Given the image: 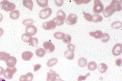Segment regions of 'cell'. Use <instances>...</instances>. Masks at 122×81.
<instances>
[{
	"mask_svg": "<svg viewBox=\"0 0 122 81\" xmlns=\"http://www.w3.org/2000/svg\"><path fill=\"white\" fill-rule=\"evenodd\" d=\"M37 31V28L33 25H29L27 26L25 28L26 33L31 36L36 34Z\"/></svg>",
	"mask_w": 122,
	"mask_h": 81,
	"instance_id": "cell-12",
	"label": "cell"
},
{
	"mask_svg": "<svg viewBox=\"0 0 122 81\" xmlns=\"http://www.w3.org/2000/svg\"><path fill=\"white\" fill-rule=\"evenodd\" d=\"M62 40L64 43L66 44H69L71 43V38L69 34H65Z\"/></svg>",
	"mask_w": 122,
	"mask_h": 81,
	"instance_id": "cell-32",
	"label": "cell"
},
{
	"mask_svg": "<svg viewBox=\"0 0 122 81\" xmlns=\"http://www.w3.org/2000/svg\"><path fill=\"white\" fill-rule=\"evenodd\" d=\"M65 34L62 32H57L54 33L53 36L56 39L61 40L62 39Z\"/></svg>",
	"mask_w": 122,
	"mask_h": 81,
	"instance_id": "cell-31",
	"label": "cell"
},
{
	"mask_svg": "<svg viewBox=\"0 0 122 81\" xmlns=\"http://www.w3.org/2000/svg\"><path fill=\"white\" fill-rule=\"evenodd\" d=\"M35 53L37 57H42L45 56L46 52L43 48H39L36 50Z\"/></svg>",
	"mask_w": 122,
	"mask_h": 81,
	"instance_id": "cell-20",
	"label": "cell"
},
{
	"mask_svg": "<svg viewBox=\"0 0 122 81\" xmlns=\"http://www.w3.org/2000/svg\"><path fill=\"white\" fill-rule=\"evenodd\" d=\"M17 71V69L15 67L10 68L7 67L4 71L3 73V76L5 78L8 80H11L13 78L14 74Z\"/></svg>",
	"mask_w": 122,
	"mask_h": 81,
	"instance_id": "cell-3",
	"label": "cell"
},
{
	"mask_svg": "<svg viewBox=\"0 0 122 81\" xmlns=\"http://www.w3.org/2000/svg\"><path fill=\"white\" fill-rule=\"evenodd\" d=\"M62 79L60 78V76L56 71L50 69L47 73V81H61Z\"/></svg>",
	"mask_w": 122,
	"mask_h": 81,
	"instance_id": "cell-4",
	"label": "cell"
},
{
	"mask_svg": "<svg viewBox=\"0 0 122 81\" xmlns=\"http://www.w3.org/2000/svg\"><path fill=\"white\" fill-rule=\"evenodd\" d=\"M20 16V11L16 10L11 11L10 13V17L13 20L17 19Z\"/></svg>",
	"mask_w": 122,
	"mask_h": 81,
	"instance_id": "cell-21",
	"label": "cell"
},
{
	"mask_svg": "<svg viewBox=\"0 0 122 81\" xmlns=\"http://www.w3.org/2000/svg\"><path fill=\"white\" fill-rule=\"evenodd\" d=\"M23 24L25 26H29L32 25L34 23L33 20L30 19H27L23 21L22 22Z\"/></svg>",
	"mask_w": 122,
	"mask_h": 81,
	"instance_id": "cell-36",
	"label": "cell"
},
{
	"mask_svg": "<svg viewBox=\"0 0 122 81\" xmlns=\"http://www.w3.org/2000/svg\"><path fill=\"white\" fill-rule=\"evenodd\" d=\"M64 56L68 59L72 60L74 58L75 55L73 52L69 49L65 52Z\"/></svg>",
	"mask_w": 122,
	"mask_h": 81,
	"instance_id": "cell-22",
	"label": "cell"
},
{
	"mask_svg": "<svg viewBox=\"0 0 122 81\" xmlns=\"http://www.w3.org/2000/svg\"><path fill=\"white\" fill-rule=\"evenodd\" d=\"M78 17L76 14H71L68 16L66 20V22L67 24L72 25L76 24Z\"/></svg>",
	"mask_w": 122,
	"mask_h": 81,
	"instance_id": "cell-8",
	"label": "cell"
},
{
	"mask_svg": "<svg viewBox=\"0 0 122 81\" xmlns=\"http://www.w3.org/2000/svg\"><path fill=\"white\" fill-rule=\"evenodd\" d=\"M36 1L39 6L42 8L46 7L48 6V0H37Z\"/></svg>",
	"mask_w": 122,
	"mask_h": 81,
	"instance_id": "cell-29",
	"label": "cell"
},
{
	"mask_svg": "<svg viewBox=\"0 0 122 81\" xmlns=\"http://www.w3.org/2000/svg\"><path fill=\"white\" fill-rule=\"evenodd\" d=\"M0 81H6V80L3 78H2L0 77Z\"/></svg>",
	"mask_w": 122,
	"mask_h": 81,
	"instance_id": "cell-46",
	"label": "cell"
},
{
	"mask_svg": "<svg viewBox=\"0 0 122 81\" xmlns=\"http://www.w3.org/2000/svg\"><path fill=\"white\" fill-rule=\"evenodd\" d=\"M0 7L5 11H12L15 9L16 6L14 3L5 0L0 2Z\"/></svg>",
	"mask_w": 122,
	"mask_h": 81,
	"instance_id": "cell-2",
	"label": "cell"
},
{
	"mask_svg": "<svg viewBox=\"0 0 122 81\" xmlns=\"http://www.w3.org/2000/svg\"><path fill=\"white\" fill-rule=\"evenodd\" d=\"M92 21L94 23H97L102 22L103 20V18L102 16L99 14H94L92 15Z\"/></svg>",
	"mask_w": 122,
	"mask_h": 81,
	"instance_id": "cell-24",
	"label": "cell"
},
{
	"mask_svg": "<svg viewBox=\"0 0 122 81\" xmlns=\"http://www.w3.org/2000/svg\"><path fill=\"white\" fill-rule=\"evenodd\" d=\"M89 35L95 38L96 39H98L101 38L102 37L103 34V32L100 30H97L95 32H89Z\"/></svg>",
	"mask_w": 122,
	"mask_h": 81,
	"instance_id": "cell-17",
	"label": "cell"
},
{
	"mask_svg": "<svg viewBox=\"0 0 122 81\" xmlns=\"http://www.w3.org/2000/svg\"><path fill=\"white\" fill-rule=\"evenodd\" d=\"M78 66L82 68L86 67L88 64V62L86 59L84 57L80 58L78 61Z\"/></svg>",
	"mask_w": 122,
	"mask_h": 81,
	"instance_id": "cell-23",
	"label": "cell"
},
{
	"mask_svg": "<svg viewBox=\"0 0 122 81\" xmlns=\"http://www.w3.org/2000/svg\"><path fill=\"white\" fill-rule=\"evenodd\" d=\"M3 19V16L2 14L0 13V22H1Z\"/></svg>",
	"mask_w": 122,
	"mask_h": 81,
	"instance_id": "cell-45",
	"label": "cell"
},
{
	"mask_svg": "<svg viewBox=\"0 0 122 81\" xmlns=\"http://www.w3.org/2000/svg\"><path fill=\"white\" fill-rule=\"evenodd\" d=\"M10 56L9 53L4 52H0V61H5L8 57Z\"/></svg>",
	"mask_w": 122,
	"mask_h": 81,
	"instance_id": "cell-30",
	"label": "cell"
},
{
	"mask_svg": "<svg viewBox=\"0 0 122 81\" xmlns=\"http://www.w3.org/2000/svg\"><path fill=\"white\" fill-rule=\"evenodd\" d=\"M21 38L23 41L27 43H30L32 38V37L26 33L22 35Z\"/></svg>",
	"mask_w": 122,
	"mask_h": 81,
	"instance_id": "cell-26",
	"label": "cell"
},
{
	"mask_svg": "<svg viewBox=\"0 0 122 81\" xmlns=\"http://www.w3.org/2000/svg\"><path fill=\"white\" fill-rule=\"evenodd\" d=\"M108 67L106 64L101 63L98 66V69L101 73H104L107 71Z\"/></svg>",
	"mask_w": 122,
	"mask_h": 81,
	"instance_id": "cell-19",
	"label": "cell"
},
{
	"mask_svg": "<svg viewBox=\"0 0 122 81\" xmlns=\"http://www.w3.org/2000/svg\"><path fill=\"white\" fill-rule=\"evenodd\" d=\"M34 78L33 75L31 72H28L25 75L21 76L20 77V81H32Z\"/></svg>",
	"mask_w": 122,
	"mask_h": 81,
	"instance_id": "cell-14",
	"label": "cell"
},
{
	"mask_svg": "<svg viewBox=\"0 0 122 81\" xmlns=\"http://www.w3.org/2000/svg\"><path fill=\"white\" fill-rule=\"evenodd\" d=\"M4 33V30L2 28H0V37L1 36L3 35Z\"/></svg>",
	"mask_w": 122,
	"mask_h": 81,
	"instance_id": "cell-44",
	"label": "cell"
},
{
	"mask_svg": "<svg viewBox=\"0 0 122 81\" xmlns=\"http://www.w3.org/2000/svg\"><path fill=\"white\" fill-rule=\"evenodd\" d=\"M74 1L75 2V3L78 5H80L82 4H86L89 3L91 1L90 0H82Z\"/></svg>",
	"mask_w": 122,
	"mask_h": 81,
	"instance_id": "cell-38",
	"label": "cell"
},
{
	"mask_svg": "<svg viewBox=\"0 0 122 81\" xmlns=\"http://www.w3.org/2000/svg\"><path fill=\"white\" fill-rule=\"evenodd\" d=\"M104 10V7L102 3L100 0H95L93 11L94 13L100 14Z\"/></svg>",
	"mask_w": 122,
	"mask_h": 81,
	"instance_id": "cell-5",
	"label": "cell"
},
{
	"mask_svg": "<svg viewBox=\"0 0 122 81\" xmlns=\"http://www.w3.org/2000/svg\"><path fill=\"white\" fill-rule=\"evenodd\" d=\"M83 14L84 15V16L85 18L87 20L90 22L92 21V15H91L90 13H86L85 11H83Z\"/></svg>",
	"mask_w": 122,
	"mask_h": 81,
	"instance_id": "cell-35",
	"label": "cell"
},
{
	"mask_svg": "<svg viewBox=\"0 0 122 81\" xmlns=\"http://www.w3.org/2000/svg\"><path fill=\"white\" fill-rule=\"evenodd\" d=\"M111 26L112 29H119L122 27V22L116 21L112 23L111 24Z\"/></svg>",
	"mask_w": 122,
	"mask_h": 81,
	"instance_id": "cell-27",
	"label": "cell"
},
{
	"mask_svg": "<svg viewBox=\"0 0 122 81\" xmlns=\"http://www.w3.org/2000/svg\"><path fill=\"white\" fill-rule=\"evenodd\" d=\"M66 18V15L62 10H59L57 13L56 17L52 19L55 22L57 26H61L65 23V20Z\"/></svg>",
	"mask_w": 122,
	"mask_h": 81,
	"instance_id": "cell-1",
	"label": "cell"
},
{
	"mask_svg": "<svg viewBox=\"0 0 122 81\" xmlns=\"http://www.w3.org/2000/svg\"><path fill=\"white\" fill-rule=\"evenodd\" d=\"M56 26V23L53 20L46 22L43 24L42 27L46 30H49L55 29Z\"/></svg>",
	"mask_w": 122,
	"mask_h": 81,
	"instance_id": "cell-9",
	"label": "cell"
},
{
	"mask_svg": "<svg viewBox=\"0 0 122 81\" xmlns=\"http://www.w3.org/2000/svg\"><path fill=\"white\" fill-rule=\"evenodd\" d=\"M54 2L56 5L58 7H61L64 4V1L63 0H54Z\"/></svg>",
	"mask_w": 122,
	"mask_h": 81,
	"instance_id": "cell-39",
	"label": "cell"
},
{
	"mask_svg": "<svg viewBox=\"0 0 122 81\" xmlns=\"http://www.w3.org/2000/svg\"><path fill=\"white\" fill-rule=\"evenodd\" d=\"M38 43V40L37 38H32L30 43L32 47H37Z\"/></svg>",
	"mask_w": 122,
	"mask_h": 81,
	"instance_id": "cell-34",
	"label": "cell"
},
{
	"mask_svg": "<svg viewBox=\"0 0 122 81\" xmlns=\"http://www.w3.org/2000/svg\"><path fill=\"white\" fill-rule=\"evenodd\" d=\"M58 62V59L56 58H53L48 60L47 62V66L49 67H53Z\"/></svg>",
	"mask_w": 122,
	"mask_h": 81,
	"instance_id": "cell-25",
	"label": "cell"
},
{
	"mask_svg": "<svg viewBox=\"0 0 122 81\" xmlns=\"http://www.w3.org/2000/svg\"><path fill=\"white\" fill-rule=\"evenodd\" d=\"M43 46L46 52L48 53L53 52L55 49V46L51 42L46 41L44 42Z\"/></svg>",
	"mask_w": 122,
	"mask_h": 81,
	"instance_id": "cell-10",
	"label": "cell"
},
{
	"mask_svg": "<svg viewBox=\"0 0 122 81\" xmlns=\"http://www.w3.org/2000/svg\"><path fill=\"white\" fill-rule=\"evenodd\" d=\"M122 51V44L118 43L115 45L112 48V53L115 56H118L121 54Z\"/></svg>",
	"mask_w": 122,
	"mask_h": 81,
	"instance_id": "cell-13",
	"label": "cell"
},
{
	"mask_svg": "<svg viewBox=\"0 0 122 81\" xmlns=\"http://www.w3.org/2000/svg\"><path fill=\"white\" fill-rule=\"evenodd\" d=\"M90 75V73H88L85 76H83L82 75L80 76L77 79L78 81H85L87 77L89 76Z\"/></svg>",
	"mask_w": 122,
	"mask_h": 81,
	"instance_id": "cell-37",
	"label": "cell"
},
{
	"mask_svg": "<svg viewBox=\"0 0 122 81\" xmlns=\"http://www.w3.org/2000/svg\"><path fill=\"white\" fill-rule=\"evenodd\" d=\"M68 48L70 51L74 52L75 50V46L72 44H69L68 45Z\"/></svg>",
	"mask_w": 122,
	"mask_h": 81,
	"instance_id": "cell-40",
	"label": "cell"
},
{
	"mask_svg": "<svg viewBox=\"0 0 122 81\" xmlns=\"http://www.w3.org/2000/svg\"><path fill=\"white\" fill-rule=\"evenodd\" d=\"M33 54L31 52L27 51L24 52L22 53V58L25 61H30L33 57Z\"/></svg>",
	"mask_w": 122,
	"mask_h": 81,
	"instance_id": "cell-15",
	"label": "cell"
},
{
	"mask_svg": "<svg viewBox=\"0 0 122 81\" xmlns=\"http://www.w3.org/2000/svg\"><path fill=\"white\" fill-rule=\"evenodd\" d=\"M52 13V11L51 8L47 7L41 10L39 14V16L42 19H46L51 15Z\"/></svg>",
	"mask_w": 122,
	"mask_h": 81,
	"instance_id": "cell-6",
	"label": "cell"
},
{
	"mask_svg": "<svg viewBox=\"0 0 122 81\" xmlns=\"http://www.w3.org/2000/svg\"><path fill=\"white\" fill-rule=\"evenodd\" d=\"M110 4H112L115 7L116 11H119L122 10V1L113 0L112 1Z\"/></svg>",
	"mask_w": 122,
	"mask_h": 81,
	"instance_id": "cell-16",
	"label": "cell"
},
{
	"mask_svg": "<svg viewBox=\"0 0 122 81\" xmlns=\"http://www.w3.org/2000/svg\"><path fill=\"white\" fill-rule=\"evenodd\" d=\"M116 65L119 67H120L121 66L122 64V59H117L115 61Z\"/></svg>",
	"mask_w": 122,
	"mask_h": 81,
	"instance_id": "cell-42",
	"label": "cell"
},
{
	"mask_svg": "<svg viewBox=\"0 0 122 81\" xmlns=\"http://www.w3.org/2000/svg\"><path fill=\"white\" fill-rule=\"evenodd\" d=\"M41 64H37L34 66V70L35 72L38 71L41 69Z\"/></svg>",
	"mask_w": 122,
	"mask_h": 81,
	"instance_id": "cell-41",
	"label": "cell"
},
{
	"mask_svg": "<svg viewBox=\"0 0 122 81\" xmlns=\"http://www.w3.org/2000/svg\"><path fill=\"white\" fill-rule=\"evenodd\" d=\"M115 11H116V10L115 7L112 4H110L103 11V14L105 17L108 18L111 16Z\"/></svg>",
	"mask_w": 122,
	"mask_h": 81,
	"instance_id": "cell-7",
	"label": "cell"
},
{
	"mask_svg": "<svg viewBox=\"0 0 122 81\" xmlns=\"http://www.w3.org/2000/svg\"><path fill=\"white\" fill-rule=\"evenodd\" d=\"M4 69L3 67L0 66V76L2 75L4 73Z\"/></svg>",
	"mask_w": 122,
	"mask_h": 81,
	"instance_id": "cell-43",
	"label": "cell"
},
{
	"mask_svg": "<svg viewBox=\"0 0 122 81\" xmlns=\"http://www.w3.org/2000/svg\"><path fill=\"white\" fill-rule=\"evenodd\" d=\"M65 81L61 80V81Z\"/></svg>",
	"mask_w": 122,
	"mask_h": 81,
	"instance_id": "cell-47",
	"label": "cell"
},
{
	"mask_svg": "<svg viewBox=\"0 0 122 81\" xmlns=\"http://www.w3.org/2000/svg\"><path fill=\"white\" fill-rule=\"evenodd\" d=\"M110 39V36L107 33H105L103 34L102 37L101 38V41L103 43H107Z\"/></svg>",
	"mask_w": 122,
	"mask_h": 81,
	"instance_id": "cell-33",
	"label": "cell"
},
{
	"mask_svg": "<svg viewBox=\"0 0 122 81\" xmlns=\"http://www.w3.org/2000/svg\"><path fill=\"white\" fill-rule=\"evenodd\" d=\"M87 67L89 70L90 71H93L97 69V65L95 62L92 61L89 63Z\"/></svg>",
	"mask_w": 122,
	"mask_h": 81,
	"instance_id": "cell-28",
	"label": "cell"
},
{
	"mask_svg": "<svg viewBox=\"0 0 122 81\" xmlns=\"http://www.w3.org/2000/svg\"><path fill=\"white\" fill-rule=\"evenodd\" d=\"M5 62L8 67L10 68H13L15 66L17 60L15 57L13 56H9Z\"/></svg>",
	"mask_w": 122,
	"mask_h": 81,
	"instance_id": "cell-11",
	"label": "cell"
},
{
	"mask_svg": "<svg viewBox=\"0 0 122 81\" xmlns=\"http://www.w3.org/2000/svg\"><path fill=\"white\" fill-rule=\"evenodd\" d=\"M23 4L25 7L28 8L30 11H32L33 6V3L32 0H24L23 1Z\"/></svg>",
	"mask_w": 122,
	"mask_h": 81,
	"instance_id": "cell-18",
	"label": "cell"
}]
</instances>
